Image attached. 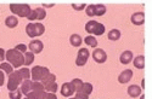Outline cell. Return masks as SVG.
Here are the masks:
<instances>
[{
  "label": "cell",
  "mask_w": 152,
  "mask_h": 99,
  "mask_svg": "<svg viewBox=\"0 0 152 99\" xmlns=\"http://www.w3.org/2000/svg\"><path fill=\"white\" fill-rule=\"evenodd\" d=\"M89 50L88 48H79V51H78V55H77V58H75V65L77 67H84L86 64V62L88 59H89Z\"/></svg>",
  "instance_id": "cell-7"
},
{
  "label": "cell",
  "mask_w": 152,
  "mask_h": 99,
  "mask_svg": "<svg viewBox=\"0 0 152 99\" xmlns=\"http://www.w3.org/2000/svg\"><path fill=\"white\" fill-rule=\"evenodd\" d=\"M93 58L96 63L99 64H102L107 60V53L106 51H104L102 48H95L94 52H93Z\"/></svg>",
  "instance_id": "cell-8"
},
{
  "label": "cell",
  "mask_w": 152,
  "mask_h": 99,
  "mask_svg": "<svg viewBox=\"0 0 152 99\" xmlns=\"http://www.w3.org/2000/svg\"><path fill=\"white\" fill-rule=\"evenodd\" d=\"M106 14V6L102 5V4H97L95 5V16L97 17H101Z\"/></svg>",
  "instance_id": "cell-24"
},
{
  "label": "cell",
  "mask_w": 152,
  "mask_h": 99,
  "mask_svg": "<svg viewBox=\"0 0 152 99\" xmlns=\"http://www.w3.org/2000/svg\"><path fill=\"white\" fill-rule=\"evenodd\" d=\"M134 59V57H133V52L132 51H129V50H126V51H123L122 53H121V56H119V62L122 64H129L130 62Z\"/></svg>",
  "instance_id": "cell-15"
},
{
  "label": "cell",
  "mask_w": 152,
  "mask_h": 99,
  "mask_svg": "<svg viewBox=\"0 0 152 99\" xmlns=\"http://www.w3.org/2000/svg\"><path fill=\"white\" fill-rule=\"evenodd\" d=\"M44 87H45V91H46V92H49V93H56V92H57V90H58V86H57V83H56V82L48 83V85H45V86H44Z\"/></svg>",
  "instance_id": "cell-26"
},
{
  "label": "cell",
  "mask_w": 152,
  "mask_h": 99,
  "mask_svg": "<svg viewBox=\"0 0 152 99\" xmlns=\"http://www.w3.org/2000/svg\"><path fill=\"white\" fill-rule=\"evenodd\" d=\"M5 26H6L7 28H16V27L18 26V19H17V17L14 16V15L6 17V18H5Z\"/></svg>",
  "instance_id": "cell-17"
},
{
  "label": "cell",
  "mask_w": 152,
  "mask_h": 99,
  "mask_svg": "<svg viewBox=\"0 0 152 99\" xmlns=\"http://www.w3.org/2000/svg\"><path fill=\"white\" fill-rule=\"evenodd\" d=\"M44 99H57V97H56V93H49V92H46V95H45Z\"/></svg>",
  "instance_id": "cell-38"
},
{
  "label": "cell",
  "mask_w": 152,
  "mask_h": 99,
  "mask_svg": "<svg viewBox=\"0 0 152 99\" xmlns=\"http://www.w3.org/2000/svg\"><path fill=\"white\" fill-rule=\"evenodd\" d=\"M126 91H128V95L132 97V98H137V97H140L141 93H142V88L137 85H130Z\"/></svg>",
  "instance_id": "cell-14"
},
{
  "label": "cell",
  "mask_w": 152,
  "mask_h": 99,
  "mask_svg": "<svg viewBox=\"0 0 152 99\" xmlns=\"http://www.w3.org/2000/svg\"><path fill=\"white\" fill-rule=\"evenodd\" d=\"M85 32L89 33L90 35H94V36H100L102 35L106 30V27L104 26L102 23H100L97 21H89L85 23Z\"/></svg>",
  "instance_id": "cell-2"
},
{
  "label": "cell",
  "mask_w": 152,
  "mask_h": 99,
  "mask_svg": "<svg viewBox=\"0 0 152 99\" xmlns=\"http://www.w3.org/2000/svg\"><path fill=\"white\" fill-rule=\"evenodd\" d=\"M18 74H20V76L22 77V80H31V69H28L27 67H22L20 68L18 70Z\"/></svg>",
  "instance_id": "cell-20"
},
{
  "label": "cell",
  "mask_w": 152,
  "mask_h": 99,
  "mask_svg": "<svg viewBox=\"0 0 152 99\" xmlns=\"http://www.w3.org/2000/svg\"><path fill=\"white\" fill-rule=\"evenodd\" d=\"M40 82H42L44 86H45V85H48V83H51V82H56V76H55V74L50 72L49 75H48L46 77H44Z\"/></svg>",
  "instance_id": "cell-28"
},
{
  "label": "cell",
  "mask_w": 152,
  "mask_h": 99,
  "mask_svg": "<svg viewBox=\"0 0 152 99\" xmlns=\"http://www.w3.org/2000/svg\"><path fill=\"white\" fill-rule=\"evenodd\" d=\"M5 59H6V51L4 48L0 47V62H3Z\"/></svg>",
  "instance_id": "cell-36"
},
{
  "label": "cell",
  "mask_w": 152,
  "mask_h": 99,
  "mask_svg": "<svg viewBox=\"0 0 152 99\" xmlns=\"http://www.w3.org/2000/svg\"><path fill=\"white\" fill-rule=\"evenodd\" d=\"M6 60L14 68H22L24 65V55L18 52L16 48H10L6 51Z\"/></svg>",
  "instance_id": "cell-1"
},
{
  "label": "cell",
  "mask_w": 152,
  "mask_h": 99,
  "mask_svg": "<svg viewBox=\"0 0 152 99\" xmlns=\"http://www.w3.org/2000/svg\"><path fill=\"white\" fill-rule=\"evenodd\" d=\"M33 60H34V53L31 52V51H27L26 53H24V65L28 67L33 63Z\"/></svg>",
  "instance_id": "cell-25"
},
{
  "label": "cell",
  "mask_w": 152,
  "mask_h": 99,
  "mask_svg": "<svg viewBox=\"0 0 152 99\" xmlns=\"http://www.w3.org/2000/svg\"><path fill=\"white\" fill-rule=\"evenodd\" d=\"M5 83V72L3 70H0V87Z\"/></svg>",
  "instance_id": "cell-37"
},
{
  "label": "cell",
  "mask_w": 152,
  "mask_h": 99,
  "mask_svg": "<svg viewBox=\"0 0 152 99\" xmlns=\"http://www.w3.org/2000/svg\"><path fill=\"white\" fill-rule=\"evenodd\" d=\"M10 11L14 14V16L18 17H28L31 14V6L28 4H10Z\"/></svg>",
  "instance_id": "cell-4"
},
{
  "label": "cell",
  "mask_w": 152,
  "mask_h": 99,
  "mask_svg": "<svg viewBox=\"0 0 152 99\" xmlns=\"http://www.w3.org/2000/svg\"><path fill=\"white\" fill-rule=\"evenodd\" d=\"M53 6H54V4H48V5L44 4V7H53Z\"/></svg>",
  "instance_id": "cell-40"
},
{
  "label": "cell",
  "mask_w": 152,
  "mask_h": 99,
  "mask_svg": "<svg viewBox=\"0 0 152 99\" xmlns=\"http://www.w3.org/2000/svg\"><path fill=\"white\" fill-rule=\"evenodd\" d=\"M71 83H72V86H73L75 93L79 92V91H82V87H83V85H84V82H83L80 79H73V80L71 81Z\"/></svg>",
  "instance_id": "cell-23"
},
{
  "label": "cell",
  "mask_w": 152,
  "mask_h": 99,
  "mask_svg": "<svg viewBox=\"0 0 152 99\" xmlns=\"http://www.w3.org/2000/svg\"><path fill=\"white\" fill-rule=\"evenodd\" d=\"M133 70L132 69H125L123 70L121 74H119V76H118V82L119 83H128L132 77H133Z\"/></svg>",
  "instance_id": "cell-11"
},
{
  "label": "cell",
  "mask_w": 152,
  "mask_h": 99,
  "mask_svg": "<svg viewBox=\"0 0 152 99\" xmlns=\"http://www.w3.org/2000/svg\"><path fill=\"white\" fill-rule=\"evenodd\" d=\"M86 6H88V5H85L84 3H83V4H72V7H73L75 11H82V10L86 9Z\"/></svg>",
  "instance_id": "cell-33"
},
{
  "label": "cell",
  "mask_w": 152,
  "mask_h": 99,
  "mask_svg": "<svg viewBox=\"0 0 152 99\" xmlns=\"http://www.w3.org/2000/svg\"><path fill=\"white\" fill-rule=\"evenodd\" d=\"M9 98H10V99H21V98H22V92H21V90L18 88V90H15V91H11V92L9 93Z\"/></svg>",
  "instance_id": "cell-30"
},
{
  "label": "cell",
  "mask_w": 152,
  "mask_h": 99,
  "mask_svg": "<svg viewBox=\"0 0 152 99\" xmlns=\"http://www.w3.org/2000/svg\"><path fill=\"white\" fill-rule=\"evenodd\" d=\"M23 82L22 77L20 76V74L17 70H15L14 72H11L9 75V80H7V90L11 92V91H15V90H18V86H21V83Z\"/></svg>",
  "instance_id": "cell-6"
},
{
  "label": "cell",
  "mask_w": 152,
  "mask_h": 99,
  "mask_svg": "<svg viewBox=\"0 0 152 99\" xmlns=\"http://www.w3.org/2000/svg\"><path fill=\"white\" fill-rule=\"evenodd\" d=\"M35 11H37V17H38L37 21H43L46 17V11L43 7H37Z\"/></svg>",
  "instance_id": "cell-29"
},
{
  "label": "cell",
  "mask_w": 152,
  "mask_h": 99,
  "mask_svg": "<svg viewBox=\"0 0 152 99\" xmlns=\"http://www.w3.org/2000/svg\"><path fill=\"white\" fill-rule=\"evenodd\" d=\"M28 48H29V51L33 52L34 55H38V53H40L43 51V48H44V44L40 41V40H38V39H34L29 42L28 45Z\"/></svg>",
  "instance_id": "cell-9"
},
{
  "label": "cell",
  "mask_w": 152,
  "mask_h": 99,
  "mask_svg": "<svg viewBox=\"0 0 152 99\" xmlns=\"http://www.w3.org/2000/svg\"><path fill=\"white\" fill-rule=\"evenodd\" d=\"M133 63H134V67L136 69H144L145 68V57L142 55L140 56H136L134 59H133Z\"/></svg>",
  "instance_id": "cell-19"
},
{
  "label": "cell",
  "mask_w": 152,
  "mask_h": 99,
  "mask_svg": "<svg viewBox=\"0 0 152 99\" xmlns=\"http://www.w3.org/2000/svg\"><path fill=\"white\" fill-rule=\"evenodd\" d=\"M140 99H145V94L142 93V95H140Z\"/></svg>",
  "instance_id": "cell-41"
},
{
  "label": "cell",
  "mask_w": 152,
  "mask_h": 99,
  "mask_svg": "<svg viewBox=\"0 0 152 99\" xmlns=\"http://www.w3.org/2000/svg\"><path fill=\"white\" fill-rule=\"evenodd\" d=\"M82 42H83V39H82V36L79 34H72L69 36V44L73 47H80Z\"/></svg>",
  "instance_id": "cell-16"
},
{
  "label": "cell",
  "mask_w": 152,
  "mask_h": 99,
  "mask_svg": "<svg viewBox=\"0 0 152 99\" xmlns=\"http://www.w3.org/2000/svg\"><path fill=\"white\" fill-rule=\"evenodd\" d=\"M24 99H31V98H28V97H24Z\"/></svg>",
  "instance_id": "cell-42"
},
{
  "label": "cell",
  "mask_w": 152,
  "mask_h": 99,
  "mask_svg": "<svg viewBox=\"0 0 152 99\" xmlns=\"http://www.w3.org/2000/svg\"><path fill=\"white\" fill-rule=\"evenodd\" d=\"M130 21H132V23L134 24V26H142V24L145 23V14L141 11L135 12V14L132 15Z\"/></svg>",
  "instance_id": "cell-10"
},
{
  "label": "cell",
  "mask_w": 152,
  "mask_h": 99,
  "mask_svg": "<svg viewBox=\"0 0 152 99\" xmlns=\"http://www.w3.org/2000/svg\"><path fill=\"white\" fill-rule=\"evenodd\" d=\"M141 88H142V90L145 88V79L141 80Z\"/></svg>",
  "instance_id": "cell-39"
},
{
  "label": "cell",
  "mask_w": 152,
  "mask_h": 99,
  "mask_svg": "<svg viewBox=\"0 0 152 99\" xmlns=\"http://www.w3.org/2000/svg\"><path fill=\"white\" fill-rule=\"evenodd\" d=\"M21 92L24 95H28L33 91V80H24L21 83Z\"/></svg>",
  "instance_id": "cell-13"
},
{
  "label": "cell",
  "mask_w": 152,
  "mask_h": 99,
  "mask_svg": "<svg viewBox=\"0 0 152 99\" xmlns=\"http://www.w3.org/2000/svg\"><path fill=\"white\" fill-rule=\"evenodd\" d=\"M121 36H122V33H121L119 29H111V30L108 32V34H107V38H108V40H111V41H117V40H119Z\"/></svg>",
  "instance_id": "cell-18"
},
{
  "label": "cell",
  "mask_w": 152,
  "mask_h": 99,
  "mask_svg": "<svg viewBox=\"0 0 152 99\" xmlns=\"http://www.w3.org/2000/svg\"><path fill=\"white\" fill-rule=\"evenodd\" d=\"M75 98H77V99H89V95L85 94V93L82 92V91H79V92L75 93Z\"/></svg>",
  "instance_id": "cell-35"
},
{
  "label": "cell",
  "mask_w": 152,
  "mask_h": 99,
  "mask_svg": "<svg viewBox=\"0 0 152 99\" xmlns=\"http://www.w3.org/2000/svg\"><path fill=\"white\" fill-rule=\"evenodd\" d=\"M93 91H94V86L90 82H84L83 87H82V92H84L88 95H90L93 93Z\"/></svg>",
  "instance_id": "cell-27"
},
{
  "label": "cell",
  "mask_w": 152,
  "mask_h": 99,
  "mask_svg": "<svg viewBox=\"0 0 152 99\" xmlns=\"http://www.w3.org/2000/svg\"><path fill=\"white\" fill-rule=\"evenodd\" d=\"M18 52H21V53H26L27 52V50H28V46L27 45H24V44H18V45H16V47H15Z\"/></svg>",
  "instance_id": "cell-32"
},
{
  "label": "cell",
  "mask_w": 152,
  "mask_h": 99,
  "mask_svg": "<svg viewBox=\"0 0 152 99\" xmlns=\"http://www.w3.org/2000/svg\"><path fill=\"white\" fill-rule=\"evenodd\" d=\"M0 70H3L5 74H7V75H10L11 72H14V67H12L10 63H7V62H3L1 64H0Z\"/></svg>",
  "instance_id": "cell-22"
},
{
  "label": "cell",
  "mask_w": 152,
  "mask_h": 99,
  "mask_svg": "<svg viewBox=\"0 0 152 99\" xmlns=\"http://www.w3.org/2000/svg\"><path fill=\"white\" fill-rule=\"evenodd\" d=\"M84 42L88 45V46H90L93 48H96L97 47V40L94 35H88L84 38Z\"/></svg>",
  "instance_id": "cell-21"
},
{
  "label": "cell",
  "mask_w": 152,
  "mask_h": 99,
  "mask_svg": "<svg viewBox=\"0 0 152 99\" xmlns=\"http://www.w3.org/2000/svg\"><path fill=\"white\" fill-rule=\"evenodd\" d=\"M73 93H75L74 88H73V86L71 82H65L62 85V87H61V94L63 97H67L69 98L71 95H73Z\"/></svg>",
  "instance_id": "cell-12"
},
{
  "label": "cell",
  "mask_w": 152,
  "mask_h": 99,
  "mask_svg": "<svg viewBox=\"0 0 152 99\" xmlns=\"http://www.w3.org/2000/svg\"><path fill=\"white\" fill-rule=\"evenodd\" d=\"M44 32H45V27H44V24L40 23V22H37V23L29 22L27 24V27H26V33H27V35L29 36V38H32V39L37 38V36L43 35Z\"/></svg>",
  "instance_id": "cell-3"
},
{
  "label": "cell",
  "mask_w": 152,
  "mask_h": 99,
  "mask_svg": "<svg viewBox=\"0 0 152 99\" xmlns=\"http://www.w3.org/2000/svg\"><path fill=\"white\" fill-rule=\"evenodd\" d=\"M50 74V70L46 67H42V65H35L31 69V79L33 81H42L44 77H46Z\"/></svg>",
  "instance_id": "cell-5"
},
{
  "label": "cell",
  "mask_w": 152,
  "mask_h": 99,
  "mask_svg": "<svg viewBox=\"0 0 152 99\" xmlns=\"http://www.w3.org/2000/svg\"><path fill=\"white\" fill-rule=\"evenodd\" d=\"M85 14H86V16H89V17H94L95 16V5L94 4L88 5L86 9H85Z\"/></svg>",
  "instance_id": "cell-31"
},
{
  "label": "cell",
  "mask_w": 152,
  "mask_h": 99,
  "mask_svg": "<svg viewBox=\"0 0 152 99\" xmlns=\"http://www.w3.org/2000/svg\"><path fill=\"white\" fill-rule=\"evenodd\" d=\"M68 99H77V98H75V97H74V98H68Z\"/></svg>",
  "instance_id": "cell-43"
},
{
  "label": "cell",
  "mask_w": 152,
  "mask_h": 99,
  "mask_svg": "<svg viewBox=\"0 0 152 99\" xmlns=\"http://www.w3.org/2000/svg\"><path fill=\"white\" fill-rule=\"evenodd\" d=\"M27 18H28V21H31V22L37 21V19H38V17H37V11H35V10H32L31 14H29V16H28Z\"/></svg>",
  "instance_id": "cell-34"
}]
</instances>
